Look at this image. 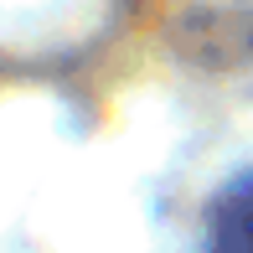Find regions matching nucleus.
Returning <instances> with one entry per match:
<instances>
[{"label": "nucleus", "instance_id": "1", "mask_svg": "<svg viewBox=\"0 0 253 253\" xmlns=\"http://www.w3.org/2000/svg\"><path fill=\"white\" fill-rule=\"evenodd\" d=\"M212 248L217 253H253V176L243 186H233V197L217 207Z\"/></svg>", "mask_w": 253, "mask_h": 253}]
</instances>
